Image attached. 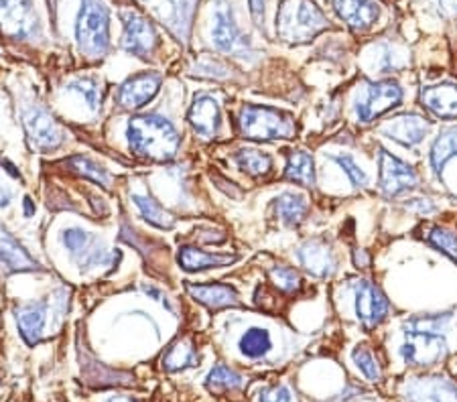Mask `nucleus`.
<instances>
[{"mask_svg":"<svg viewBox=\"0 0 457 402\" xmlns=\"http://www.w3.org/2000/svg\"><path fill=\"white\" fill-rule=\"evenodd\" d=\"M127 141L135 155L165 163L179 152L181 135L165 116L138 114L127 124Z\"/></svg>","mask_w":457,"mask_h":402,"instance_id":"obj_1","label":"nucleus"},{"mask_svg":"<svg viewBox=\"0 0 457 402\" xmlns=\"http://www.w3.org/2000/svg\"><path fill=\"white\" fill-rule=\"evenodd\" d=\"M328 29V19L312 0H283L277 11V35L287 43H307Z\"/></svg>","mask_w":457,"mask_h":402,"instance_id":"obj_2","label":"nucleus"},{"mask_svg":"<svg viewBox=\"0 0 457 402\" xmlns=\"http://www.w3.org/2000/svg\"><path fill=\"white\" fill-rule=\"evenodd\" d=\"M78 47L90 60H102L110 51V12L102 0H82L76 21Z\"/></svg>","mask_w":457,"mask_h":402,"instance_id":"obj_3","label":"nucleus"},{"mask_svg":"<svg viewBox=\"0 0 457 402\" xmlns=\"http://www.w3.org/2000/svg\"><path fill=\"white\" fill-rule=\"evenodd\" d=\"M238 130L250 141H277V138H293L297 135V124L293 116L283 110L248 104L240 110Z\"/></svg>","mask_w":457,"mask_h":402,"instance_id":"obj_4","label":"nucleus"},{"mask_svg":"<svg viewBox=\"0 0 457 402\" xmlns=\"http://www.w3.org/2000/svg\"><path fill=\"white\" fill-rule=\"evenodd\" d=\"M0 31L17 41L39 39L41 21L31 0H0Z\"/></svg>","mask_w":457,"mask_h":402,"instance_id":"obj_5","label":"nucleus"},{"mask_svg":"<svg viewBox=\"0 0 457 402\" xmlns=\"http://www.w3.org/2000/svg\"><path fill=\"white\" fill-rule=\"evenodd\" d=\"M212 41L218 51L226 55L234 57H246L253 53L248 37L242 35L238 23H236L232 4L220 3L213 11V23H212Z\"/></svg>","mask_w":457,"mask_h":402,"instance_id":"obj_6","label":"nucleus"},{"mask_svg":"<svg viewBox=\"0 0 457 402\" xmlns=\"http://www.w3.org/2000/svg\"><path fill=\"white\" fill-rule=\"evenodd\" d=\"M401 352L404 362L411 365H433L445 354V340L431 324L419 325L404 333Z\"/></svg>","mask_w":457,"mask_h":402,"instance_id":"obj_7","label":"nucleus"},{"mask_svg":"<svg viewBox=\"0 0 457 402\" xmlns=\"http://www.w3.org/2000/svg\"><path fill=\"white\" fill-rule=\"evenodd\" d=\"M23 127L37 151H55L65 143V133L55 116L41 104H29L23 110Z\"/></svg>","mask_w":457,"mask_h":402,"instance_id":"obj_8","label":"nucleus"},{"mask_svg":"<svg viewBox=\"0 0 457 402\" xmlns=\"http://www.w3.org/2000/svg\"><path fill=\"white\" fill-rule=\"evenodd\" d=\"M62 244L65 250L71 254L73 262L79 268H98L108 267L110 262L116 260V254L108 252L106 246L94 236L92 232H86L82 228H68L62 234Z\"/></svg>","mask_w":457,"mask_h":402,"instance_id":"obj_9","label":"nucleus"},{"mask_svg":"<svg viewBox=\"0 0 457 402\" xmlns=\"http://www.w3.org/2000/svg\"><path fill=\"white\" fill-rule=\"evenodd\" d=\"M120 21L124 27L122 33V49L129 51L130 55L149 60L159 45V33L141 12L124 9L120 11Z\"/></svg>","mask_w":457,"mask_h":402,"instance_id":"obj_10","label":"nucleus"},{"mask_svg":"<svg viewBox=\"0 0 457 402\" xmlns=\"http://www.w3.org/2000/svg\"><path fill=\"white\" fill-rule=\"evenodd\" d=\"M403 90L395 82H378L366 87V92L356 102V116L360 122H372L386 110L399 106Z\"/></svg>","mask_w":457,"mask_h":402,"instance_id":"obj_11","label":"nucleus"},{"mask_svg":"<svg viewBox=\"0 0 457 402\" xmlns=\"http://www.w3.org/2000/svg\"><path fill=\"white\" fill-rule=\"evenodd\" d=\"M161 82H163V76L157 71H143L129 78L127 82L120 84L116 92L118 106L124 110L143 108L157 96V92L161 90Z\"/></svg>","mask_w":457,"mask_h":402,"instance_id":"obj_12","label":"nucleus"},{"mask_svg":"<svg viewBox=\"0 0 457 402\" xmlns=\"http://www.w3.org/2000/svg\"><path fill=\"white\" fill-rule=\"evenodd\" d=\"M417 185V173L386 151L380 152V189L386 195H401Z\"/></svg>","mask_w":457,"mask_h":402,"instance_id":"obj_13","label":"nucleus"},{"mask_svg":"<svg viewBox=\"0 0 457 402\" xmlns=\"http://www.w3.org/2000/svg\"><path fill=\"white\" fill-rule=\"evenodd\" d=\"M187 120L197 136L216 138L220 133V127H222V110H220V102L213 96H208V94H200V96L194 98Z\"/></svg>","mask_w":457,"mask_h":402,"instance_id":"obj_14","label":"nucleus"},{"mask_svg":"<svg viewBox=\"0 0 457 402\" xmlns=\"http://www.w3.org/2000/svg\"><path fill=\"white\" fill-rule=\"evenodd\" d=\"M356 313L366 329H372L388 316V301L376 284L360 281L356 284Z\"/></svg>","mask_w":457,"mask_h":402,"instance_id":"obj_15","label":"nucleus"},{"mask_svg":"<svg viewBox=\"0 0 457 402\" xmlns=\"http://www.w3.org/2000/svg\"><path fill=\"white\" fill-rule=\"evenodd\" d=\"M331 11L353 31H366L378 19L380 9L374 0H328Z\"/></svg>","mask_w":457,"mask_h":402,"instance_id":"obj_16","label":"nucleus"},{"mask_svg":"<svg viewBox=\"0 0 457 402\" xmlns=\"http://www.w3.org/2000/svg\"><path fill=\"white\" fill-rule=\"evenodd\" d=\"M49 309L51 303L35 301L19 307V309L14 311L19 332L29 346H35V343L41 341L43 335H46V329L49 325Z\"/></svg>","mask_w":457,"mask_h":402,"instance_id":"obj_17","label":"nucleus"},{"mask_svg":"<svg viewBox=\"0 0 457 402\" xmlns=\"http://www.w3.org/2000/svg\"><path fill=\"white\" fill-rule=\"evenodd\" d=\"M297 260L309 275L317 276V279H326L336 270L334 250L323 240H307L303 246H299Z\"/></svg>","mask_w":457,"mask_h":402,"instance_id":"obj_18","label":"nucleus"},{"mask_svg":"<svg viewBox=\"0 0 457 402\" xmlns=\"http://www.w3.org/2000/svg\"><path fill=\"white\" fill-rule=\"evenodd\" d=\"M382 133L403 146H417L429 133V122L417 114L396 116L382 127Z\"/></svg>","mask_w":457,"mask_h":402,"instance_id":"obj_19","label":"nucleus"},{"mask_svg":"<svg viewBox=\"0 0 457 402\" xmlns=\"http://www.w3.org/2000/svg\"><path fill=\"white\" fill-rule=\"evenodd\" d=\"M421 102L433 116H437L441 120L457 119V86L455 84L445 82V84L423 87Z\"/></svg>","mask_w":457,"mask_h":402,"instance_id":"obj_20","label":"nucleus"},{"mask_svg":"<svg viewBox=\"0 0 457 402\" xmlns=\"http://www.w3.org/2000/svg\"><path fill=\"white\" fill-rule=\"evenodd\" d=\"M411 402H457V386L444 378H419L407 386Z\"/></svg>","mask_w":457,"mask_h":402,"instance_id":"obj_21","label":"nucleus"},{"mask_svg":"<svg viewBox=\"0 0 457 402\" xmlns=\"http://www.w3.org/2000/svg\"><path fill=\"white\" fill-rule=\"evenodd\" d=\"M0 267L6 273H23V270H39V262H37L31 254H29L23 244L17 242L9 232L0 230Z\"/></svg>","mask_w":457,"mask_h":402,"instance_id":"obj_22","label":"nucleus"},{"mask_svg":"<svg viewBox=\"0 0 457 402\" xmlns=\"http://www.w3.org/2000/svg\"><path fill=\"white\" fill-rule=\"evenodd\" d=\"M187 292L208 309H224V307L240 305L238 292L230 284H187Z\"/></svg>","mask_w":457,"mask_h":402,"instance_id":"obj_23","label":"nucleus"},{"mask_svg":"<svg viewBox=\"0 0 457 402\" xmlns=\"http://www.w3.org/2000/svg\"><path fill=\"white\" fill-rule=\"evenodd\" d=\"M177 260L183 270L187 273H197V270H208V268H220V267H230L236 262L234 254H213L200 250L195 246H183L179 254H177Z\"/></svg>","mask_w":457,"mask_h":402,"instance_id":"obj_24","label":"nucleus"},{"mask_svg":"<svg viewBox=\"0 0 457 402\" xmlns=\"http://www.w3.org/2000/svg\"><path fill=\"white\" fill-rule=\"evenodd\" d=\"M161 362H163V368L167 372H179L195 368L200 364V354H197V348L189 340H179L167 349Z\"/></svg>","mask_w":457,"mask_h":402,"instance_id":"obj_25","label":"nucleus"},{"mask_svg":"<svg viewBox=\"0 0 457 402\" xmlns=\"http://www.w3.org/2000/svg\"><path fill=\"white\" fill-rule=\"evenodd\" d=\"M285 177L289 181L299 183V185L313 187L315 185V167L313 157L305 151H293L287 160Z\"/></svg>","mask_w":457,"mask_h":402,"instance_id":"obj_26","label":"nucleus"},{"mask_svg":"<svg viewBox=\"0 0 457 402\" xmlns=\"http://www.w3.org/2000/svg\"><path fill=\"white\" fill-rule=\"evenodd\" d=\"M171 14H169V27L179 41H187L191 31V21H194L197 0H169Z\"/></svg>","mask_w":457,"mask_h":402,"instance_id":"obj_27","label":"nucleus"},{"mask_svg":"<svg viewBox=\"0 0 457 402\" xmlns=\"http://www.w3.org/2000/svg\"><path fill=\"white\" fill-rule=\"evenodd\" d=\"M68 92L76 94L79 100L86 102V106L92 110V112H98L102 108V102H104V87L102 82L94 76H84L76 78L73 82L68 84Z\"/></svg>","mask_w":457,"mask_h":402,"instance_id":"obj_28","label":"nucleus"},{"mask_svg":"<svg viewBox=\"0 0 457 402\" xmlns=\"http://www.w3.org/2000/svg\"><path fill=\"white\" fill-rule=\"evenodd\" d=\"M238 349L242 356L250 357V360H261L272 349L270 333L262 327H250L248 332L242 333L238 341Z\"/></svg>","mask_w":457,"mask_h":402,"instance_id":"obj_29","label":"nucleus"},{"mask_svg":"<svg viewBox=\"0 0 457 402\" xmlns=\"http://www.w3.org/2000/svg\"><path fill=\"white\" fill-rule=\"evenodd\" d=\"M132 201H135L137 209L141 211V216L146 222L157 226L161 230H169L175 226V217L159 206V201H154L151 195L146 193H132Z\"/></svg>","mask_w":457,"mask_h":402,"instance_id":"obj_30","label":"nucleus"},{"mask_svg":"<svg viewBox=\"0 0 457 402\" xmlns=\"http://www.w3.org/2000/svg\"><path fill=\"white\" fill-rule=\"evenodd\" d=\"M275 211L287 226L299 224L307 214V200L299 193L285 192L275 200Z\"/></svg>","mask_w":457,"mask_h":402,"instance_id":"obj_31","label":"nucleus"},{"mask_svg":"<svg viewBox=\"0 0 457 402\" xmlns=\"http://www.w3.org/2000/svg\"><path fill=\"white\" fill-rule=\"evenodd\" d=\"M453 157H457V128L452 130H445V133H441L437 138H435V143L431 146V167L437 173L444 171V167L452 160Z\"/></svg>","mask_w":457,"mask_h":402,"instance_id":"obj_32","label":"nucleus"},{"mask_svg":"<svg viewBox=\"0 0 457 402\" xmlns=\"http://www.w3.org/2000/svg\"><path fill=\"white\" fill-rule=\"evenodd\" d=\"M234 160L245 173L253 175V177H262L269 175L272 169V159L270 155L256 149H242L234 155Z\"/></svg>","mask_w":457,"mask_h":402,"instance_id":"obj_33","label":"nucleus"},{"mask_svg":"<svg viewBox=\"0 0 457 402\" xmlns=\"http://www.w3.org/2000/svg\"><path fill=\"white\" fill-rule=\"evenodd\" d=\"M242 384H245V378L224 364H218L216 368L208 374V380H205V386H208V390L213 394H224V392L236 390L240 389Z\"/></svg>","mask_w":457,"mask_h":402,"instance_id":"obj_34","label":"nucleus"},{"mask_svg":"<svg viewBox=\"0 0 457 402\" xmlns=\"http://www.w3.org/2000/svg\"><path fill=\"white\" fill-rule=\"evenodd\" d=\"M68 165H70L71 171L84 175L86 179H92L96 183H100V185L108 187L110 177H108L106 169H104V167H100L98 163H94L92 159H87V157H71L68 160Z\"/></svg>","mask_w":457,"mask_h":402,"instance_id":"obj_35","label":"nucleus"},{"mask_svg":"<svg viewBox=\"0 0 457 402\" xmlns=\"http://www.w3.org/2000/svg\"><path fill=\"white\" fill-rule=\"evenodd\" d=\"M191 76L197 78H210V79H226L230 78V70L228 65L220 60H213L210 55H204L200 60L191 65Z\"/></svg>","mask_w":457,"mask_h":402,"instance_id":"obj_36","label":"nucleus"},{"mask_svg":"<svg viewBox=\"0 0 457 402\" xmlns=\"http://www.w3.org/2000/svg\"><path fill=\"white\" fill-rule=\"evenodd\" d=\"M269 275H270V281L275 283V287L281 289L283 292H295L301 289V276L297 270L291 267H283V265L272 267L269 270Z\"/></svg>","mask_w":457,"mask_h":402,"instance_id":"obj_37","label":"nucleus"},{"mask_svg":"<svg viewBox=\"0 0 457 402\" xmlns=\"http://www.w3.org/2000/svg\"><path fill=\"white\" fill-rule=\"evenodd\" d=\"M427 238H429V242L433 246H437L441 252H445L447 256H452L453 260H457V234L455 232L435 226V228H431L429 234H427Z\"/></svg>","mask_w":457,"mask_h":402,"instance_id":"obj_38","label":"nucleus"},{"mask_svg":"<svg viewBox=\"0 0 457 402\" xmlns=\"http://www.w3.org/2000/svg\"><path fill=\"white\" fill-rule=\"evenodd\" d=\"M353 362L360 368V372L368 378L376 382V380L380 378V368H378V362H376V357L372 356V352H368L366 348H356L353 349Z\"/></svg>","mask_w":457,"mask_h":402,"instance_id":"obj_39","label":"nucleus"},{"mask_svg":"<svg viewBox=\"0 0 457 402\" xmlns=\"http://www.w3.org/2000/svg\"><path fill=\"white\" fill-rule=\"evenodd\" d=\"M336 160L337 165H340V169L348 175L350 181L353 183V187H364L368 185V177L366 173L360 169V167L356 165V160H353L350 155H334L331 157Z\"/></svg>","mask_w":457,"mask_h":402,"instance_id":"obj_40","label":"nucleus"},{"mask_svg":"<svg viewBox=\"0 0 457 402\" xmlns=\"http://www.w3.org/2000/svg\"><path fill=\"white\" fill-rule=\"evenodd\" d=\"M261 402H293V397L287 386H275V389L262 392Z\"/></svg>","mask_w":457,"mask_h":402,"instance_id":"obj_41","label":"nucleus"},{"mask_svg":"<svg viewBox=\"0 0 457 402\" xmlns=\"http://www.w3.org/2000/svg\"><path fill=\"white\" fill-rule=\"evenodd\" d=\"M250 3V14H253L254 23L261 27L264 21V0H248Z\"/></svg>","mask_w":457,"mask_h":402,"instance_id":"obj_42","label":"nucleus"},{"mask_svg":"<svg viewBox=\"0 0 457 402\" xmlns=\"http://www.w3.org/2000/svg\"><path fill=\"white\" fill-rule=\"evenodd\" d=\"M11 201H12V189L6 185L3 173H0V208H9Z\"/></svg>","mask_w":457,"mask_h":402,"instance_id":"obj_43","label":"nucleus"},{"mask_svg":"<svg viewBox=\"0 0 457 402\" xmlns=\"http://www.w3.org/2000/svg\"><path fill=\"white\" fill-rule=\"evenodd\" d=\"M437 6L445 17H457V0H437Z\"/></svg>","mask_w":457,"mask_h":402,"instance_id":"obj_44","label":"nucleus"},{"mask_svg":"<svg viewBox=\"0 0 457 402\" xmlns=\"http://www.w3.org/2000/svg\"><path fill=\"white\" fill-rule=\"evenodd\" d=\"M106 402H135V400L129 397H110Z\"/></svg>","mask_w":457,"mask_h":402,"instance_id":"obj_45","label":"nucleus"}]
</instances>
